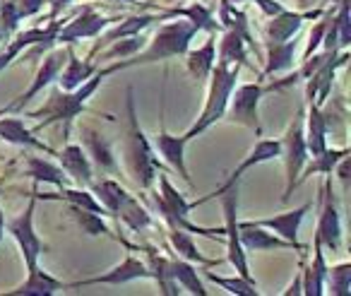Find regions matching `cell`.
I'll return each instance as SVG.
<instances>
[{"mask_svg": "<svg viewBox=\"0 0 351 296\" xmlns=\"http://www.w3.org/2000/svg\"><path fill=\"white\" fill-rule=\"evenodd\" d=\"M197 34V27L188 20H176L169 25H161L154 32V36L149 39V44H145L135 56L130 58H123L118 63H111L106 68L99 65L104 75L118 73V70H128V68H137V65H152L159 63V60H171L178 58V56H186V51L191 49L193 36Z\"/></svg>", "mask_w": 351, "mask_h": 296, "instance_id": "obj_1", "label": "cell"}, {"mask_svg": "<svg viewBox=\"0 0 351 296\" xmlns=\"http://www.w3.org/2000/svg\"><path fill=\"white\" fill-rule=\"evenodd\" d=\"M128 137H125V147H123V157H125V166L130 179L140 185L142 190H152L156 181V174L164 171V166L159 164L154 155V147L147 140L145 130L140 128L137 121V111H135V97H132V87L128 89Z\"/></svg>", "mask_w": 351, "mask_h": 296, "instance_id": "obj_2", "label": "cell"}, {"mask_svg": "<svg viewBox=\"0 0 351 296\" xmlns=\"http://www.w3.org/2000/svg\"><path fill=\"white\" fill-rule=\"evenodd\" d=\"M104 78H106V75H104L101 70H97V73H94L87 82H82L77 89H73V92H65V89L56 87L53 92L49 94V102L27 116V118H36V121H39V123H36V128H34V133H41L44 128L53 126V123H63L65 135H68L70 123H73L75 118L84 111L87 102L94 97V92L101 87Z\"/></svg>", "mask_w": 351, "mask_h": 296, "instance_id": "obj_3", "label": "cell"}, {"mask_svg": "<svg viewBox=\"0 0 351 296\" xmlns=\"http://www.w3.org/2000/svg\"><path fill=\"white\" fill-rule=\"evenodd\" d=\"M239 70H241V65H226L217 60L210 78H207L210 80V87H207V99H205V106H202V113L197 116V121L183 133V140L186 142L195 140L197 135L210 130L217 121L224 118L229 97H231V92H234L236 82H239Z\"/></svg>", "mask_w": 351, "mask_h": 296, "instance_id": "obj_4", "label": "cell"}, {"mask_svg": "<svg viewBox=\"0 0 351 296\" xmlns=\"http://www.w3.org/2000/svg\"><path fill=\"white\" fill-rule=\"evenodd\" d=\"M159 179V190L152 193V203H154L156 212L161 214V219L166 222L169 229H183V231H191L193 236H207V238H217V241H224V227L221 229H207V227H197L191 222V203L186 200V195L176 188L169 181V174L159 171L156 174Z\"/></svg>", "mask_w": 351, "mask_h": 296, "instance_id": "obj_5", "label": "cell"}, {"mask_svg": "<svg viewBox=\"0 0 351 296\" xmlns=\"http://www.w3.org/2000/svg\"><path fill=\"white\" fill-rule=\"evenodd\" d=\"M221 212H224V241H226V260L231 262V267L236 270V275H241L243 280L255 282V277L250 275L248 265V251L241 246L239 238V203H241V183L226 188L219 195Z\"/></svg>", "mask_w": 351, "mask_h": 296, "instance_id": "obj_6", "label": "cell"}, {"mask_svg": "<svg viewBox=\"0 0 351 296\" xmlns=\"http://www.w3.org/2000/svg\"><path fill=\"white\" fill-rule=\"evenodd\" d=\"M303 116H306V106L298 109V113L291 118L287 133L279 140L282 145V159H284V169H287V190L282 195V203H289V198L296 190V181L303 171V164L308 161V147H306V133H303Z\"/></svg>", "mask_w": 351, "mask_h": 296, "instance_id": "obj_7", "label": "cell"}, {"mask_svg": "<svg viewBox=\"0 0 351 296\" xmlns=\"http://www.w3.org/2000/svg\"><path fill=\"white\" fill-rule=\"evenodd\" d=\"M34 212H36V198H34V193H29V205H27L17 217H12L10 222H5V229L17 241V246H20L27 272L39 270V260L46 253V243L41 241L39 234H36V229H34Z\"/></svg>", "mask_w": 351, "mask_h": 296, "instance_id": "obj_8", "label": "cell"}, {"mask_svg": "<svg viewBox=\"0 0 351 296\" xmlns=\"http://www.w3.org/2000/svg\"><path fill=\"white\" fill-rule=\"evenodd\" d=\"M315 236L320 238L322 248L337 253L341 248V236H344V229H341V212H339V200L332 188V179L327 174L325 183L320 185V203H317V227Z\"/></svg>", "mask_w": 351, "mask_h": 296, "instance_id": "obj_9", "label": "cell"}, {"mask_svg": "<svg viewBox=\"0 0 351 296\" xmlns=\"http://www.w3.org/2000/svg\"><path fill=\"white\" fill-rule=\"evenodd\" d=\"M265 94V87L260 82H248L234 87L226 104L224 118L229 123H239L245 126L255 133V135H263V123H260V99Z\"/></svg>", "mask_w": 351, "mask_h": 296, "instance_id": "obj_10", "label": "cell"}, {"mask_svg": "<svg viewBox=\"0 0 351 296\" xmlns=\"http://www.w3.org/2000/svg\"><path fill=\"white\" fill-rule=\"evenodd\" d=\"M65 60H68V46H63V49H51L46 51L44 60H41V65L36 68L34 73V80H32L29 89L27 92H22L20 97L15 99V102H10L5 109H0V116H5V113H15V111H22V109L27 106V104L32 102L34 97H39L41 92H44L46 87H49L51 82H56L60 75V70H63Z\"/></svg>", "mask_w": 351, "mask_h": 296, "instance_id": "obj_11", "label": "cell"}, {"mask_svg": "<svg viewBox=\"0 0 351 296\" xmlns=\"http://www.w3.org/2000/svg\"><path fill=\"white\" fill-rule=\"evenodd\" d=\"M282 155V145H279V140H267V137H260L258 142H255V147L248 152V157H245L243 161L239 164V169H234L229 176L224 179V183L219 185V188L215 190V193H210V195H205V198H197V200H193L191 203V209H195V207H202L205 203H210V200H217L221 193H224L226 188H231V185H236V183H241V179L245 176V171L248 169H253V166H258V164H265V161H272V159H277V157Z\"/></svg>", "mask_w": 351, "mask_h": 296, "instance_id": "obj_12", "label": "cell"}, {"mask_svg": "<svg viewBox=\"0 0 351 296\" xmlns=\"http://www.w3.org/2000/svg\"><path fill=\"white\" fill-rule=\"evenodd\" d=\"M121 17H104L99 12H94L92 8H82L68 25H60L58 27V34H56V44H63V46H75L77 41L82 39H97L104 30L118 22Z\"/></svg>", "mask_w": 351, "mask_h": 296, "instance_id": "obj_13", "label": "cell"}, {"mask_svg": "<svg viewBox=\"0 0 351 296\" xmlns=\"http://www.w3.org/2000/svg\"><path fill=\"white\" fill-rule=\"evenodd\" d=\"M135 280H149V270H147L145 260H140V258H135V255H125L123 262L113 265L111 270L101 272V275L87 277V280H75V282H70V284H65V289H82V286H94V284L121 286Z\"/></svg>", "mask_w": 351, "mask_h": 296, "instance_id": "obj_14", "label": "cell"}, {"mask_svg": "<svg viewBox=\"0 0 351 296\" xmlns=\"http://www.w3.org/2000/svg\"><path fill=\"white\" fill-rule=\"evenodd\" d=\"M311 209V203L301 205L296 209H289V212H282V214H274V217H265V219H250V224L255 227H263V229H269L272 234L282 236L284 241H289L298 253H306V246L298 241V231H301V224L306 219V212Z\"/></svg>", "mask_w": 351, "mask_h": 296, "instance_id": "obj_15", "label": "cell"}, {"mask_svg": "<svg viewBox=\"0 0 351 296\" xmlns=\"http://www.w3.org/2000/svg\"><path fill=\"white\" fill-rule=\"evenodd\" d=\"M186 145L188 142L183 140V135H171V133H166V130H159L154 135V140H152V147L164 157L166 164L181 176L191 188H195V183H193L191 174H188V166H186Z\"/></svg>", "mask_w": 351, "mask_h": 296, "instance_id": "obj_16", "label": "cell"}, {"mask_svg": "<svg viewBox=\"0 0 351 296\" xmlns=\"http://www.w3.org/2000/svg\"><path fill=\"white\" fill-rule=\"evenodd\" d=\"M80 133H82V150L87 152L94 169L104 171V174H118V161L111 150V142L87 123L80 128Z\"/></svg>", "mask_w": 351, "mask_h": 296, "instance_id": "obj_17", "label": "cell"}, {"mask_svg": "<svg viewBox=\"0 0 351 296\" xmlns=\"http://www.w3.org/2000/svg\"><path fill=\"white\" fill-rule=\"evenodd\" d=\"M56 159L75 185L89 188V183L94 181V166L89 161L87 152L82 150V145H65L60 152H56Z\"/></svg>", "mask_w": 351, "mask_h": 296, "instance_id": "obj_18", "label": "cell"}, {"mask_svg": "<svg viewBox=\"0 0 351 296\" xmlns=\"http://www.w3.org/2000/svg\"><path fill=\"white\" fill-rule=\"evenodd\" d=\"M322 15V8H313L308 12H289L284 8L282 12L272 15L265 25V41H289L301 32L303 20L308 17H320Z\"/></svg>", "mask_w": 351, "mask_h": 296, "instance_id": "obj_19", "label": "cell"}, {"mask_svg": "<svg viewBox=\"0 0 351 296\" xmlns=\"http://www.w3.org/2000/svg\"><path fill=\"white\" fill-rule=\"evenodd\" d=\"M239 238H241V246L245 251H255V253H263V251H291V243L284 241L282 236L272 234L269 229L263 227H255L250 224V219H239ZM296 251V248H293Z\"/></svg>", "mask_w": 351, "mask_h": 296, "instance_id": "obj_20", "label": "cell"}, {"mask_svg": "<svg viewBox=\"0 0 351 296\" xmlns=\"http://www.w3.org/2000/svg\"><path fill=\"white\" fill-rule=\"evenodd\" d=\"M0 140L10 142L15 147H27V150H39V152H46V155H53L56 157V150L51 145H46L44 140L36 137L34 130L25 126L22 118H8V116H0Z\"/></svg>", "mask_w": 351, "mask_h": 296, "instance_id": "obj_21", "label": "cell"}, {"mask_svg": "<svg viewBox=\"0 0 351 296\" xmlns=\"http://www.w3.org/2000/svg\"><path fill=\"white\" fill-rule=\"evenodd\" d=\"M186 68L188 73H191V78L195 80L197 84L207 82V78H210L212 68H215L217 63V32H207V39L202 46H197V49H188L186 51Z\"/></svg>", "mask_w": 351, "mask_h": 296, "instance_id": "obj_22", "label": "cell"}, {"mask_svg": "<svg viewBox=\"0 0 351 296\" xmlns=\"http://www.w3.org/2000/svg\"><path fill=\"white\" fill-rule=\"evenodd\" d=\"M145 265L149 270V280H154L159 284V294L164 296H181L183 289H178L173 280V272H171V258L161 255L154 246H145Z\"/></svg>", "mask_w": 351, "mask_h": 296, "instance_id": "obj_23", "label": "cell"}, {"mask_svg": "<svg viewBox=\"0 0 351 296\" xmlns=\"http://www.w3.org/2000/svg\"><path fill=\"white\" fill-rule=\"evenodd\" d=\"M159 20H164V17H156V15H132V17H125V20H118V22H113V30L111 32H106V34H99L101 39L94 44V49H92V54H89V60L94 58V56L99 54L101 49H106L111 41H116V39H123V36H132V34H142V32L147 30L149 25H154V22H159Z\"/></svg>", "mask_w": 351, "mask_h": 296, "instance_id": "obj_24", "label": "cell"}, {"mask_svg": "<svg viewBox=\"0 0 351 296\" xmlns=\"http://www.w3.org/2000/svg\"><path fill=\"white\" fill-rule=\"evenodd\" d=\"M303 133H306V147L308 155L315 157L327 147V118L317 104H306V116H303Z\"/></svg>", "mask_w": 351, "mask_h": 296, "instance_id": "obj_25", "label": "cell"}, {"mask_svg": "<svg viewBox=\"0 0 351 296\" xmlns=\"http://www.w3.org/2000/svg\"><path fill=\"white\" fill-rule=\"evenodd\" d=\"M301 275H303V294L306 296L325 294L327 260H325V248H322V243L317 236H315V241H313V262L306 267L301 260Z\"/></svg>", "mask_w": 351, "mask_h": 296, "instance_id": "obj_26", "label": "cell"}, {"mask_svg": "<svg viewBox=\"0 0 351 296\" xmlns=\"http://www.w3.org/2000/svg\"><path fill=\"white\" fill-rule=\"evenodd\" d=\"M296 46H298V39L293 36V39L289 41H265V60H267V65H265V78H272V75H279V73H287V70L293 68V63H296Z\"/></svg>", "mask_w": 351, "mask_h": 296, "instance_id": "obj_27", "label": "cell"}, {"mask_svg": "<svg viewBox=\"0 0 351 296\" xmlns=\"http://www.w3.org/2000/svg\"><path fill=\"white\" fill-rule=\"evenodd\" d=\"M97 70H99L97 60H89V58L80 60L77 56H75V49L68 44V60H65L63 70H60V75H58V87L65 89V92H73V89H77L82 82H87Z\"/></svg>", "mask_w": 351, "mask_h": 296, "instance_id": "obj_28", "label": "cell"}, {"mask_svg": "<svg viewBox=\"0 0 351 296\" xmlns=\"http://www.w3.org/2000/svg\"><path fill=\"white\" fill-rule=\"evenodd\" d=\"M60 289H65V282H60L58 277L49 275L39 267L34 272H27V280L20 286L8 291V296H53Z\"/></svg>", "mask_w": 351, "mask_h": 296, "instance_id": "obj_29", "label": "cell"}, {"mask_svg": "<svg viewBox=\"0 0 351 296\" xmlns=\"http://www.w3.org/2000/svg\"><path fill=\"white\" fill-rule=\"evenodd\" d=\"M169 243L173 248V253L183 260L193 262V265H202V267H215L221 265V260H212V258H205L202 251L197 248L195 238H193L191 231H183V229H169Z\"/></svg>", "mask_w": 351, "mask_h": 296, "instance_id": "obj_30", "label": "cell"}, {"mask_svg": "<svg viewBox=\"0 0 351 296\" xmlns=\"http://www.w3.org/2000/svg\"><path fill=\"white\" fill-rule=\"evenodd\" d=\"M25 176H29L34 183H51L56 188H65V185H73V181L68 179L63 169L58 164L49 159H41V157H27L25 164Z\"/></svg>", "mask_w": 351, "mask_h": 296, "instance_id": "obj_31", "label": "cell"}, {"mask_svg": "<svg viewBox=\"0 0 351 296\" xmlns=\"http://www.w3.org/2000/svg\"><path fill=\"white\" fill-rule=\"evenodd\" d=\"M169 258H171V272H173L176 284L181 286L183 291H188V294H193V296H207V289H205V284H202L197 267L193 265V262L178 258L173 251H171Z\"/></svg>", "mask_w": 351, "mask_h": 296, "instance_id": "obj_32", "label": "cell"}, {"mask_svg": "<svg viewBox=\"0 0 351 296\" xmlns=\"http://www.w3.org/2000/svg\"><path fill=\"white\" fill-rule=\"evenodd\" d=\"M87 190L99 200V203H101V207L108 212V217H116V212H118V207L123 205V200L130 195L121 183H118V181H113V179L92 181Z\"/></svg>", "mask_w": 351, "mask_h": 296, "instance_id": "obj_33", "label": "cell"}, {"mask_svg": "<svg viewBox=\"0 0 351 296\" xmlns=\"http://www.w3.org/2000/svg\"><path fill=\"white\" fill-rule=\"evenodd\" d=\"M346 155H351L349 152V147H325V150L320 152V155H315L311 159V161H306L303 164V171H301V176H298V181H296V188L303 183L306 179H311L313 174H322V176H327V174H332L335 171V166H337V161L341 159V157H346Z\"/></svg>", "mask_w": 351, "mask_h": 296, "instance_id": "obj_34", "label": "cell"}, {"mask_svg": "<svg viewBox=\"0 0 351 296\" xmlns=\"http://www.w3.org/2000/svg\"><path fill=\"white\" fill-rule=\"evenodd\" d=\"M217 60H219V63H226V65H248V68H253L248 60V44H245L243 36L234 30H226L224 36H221Z\"/></svg>", "mask_w": 351, "mask_h": 296, "instance_id": "obj_35", "label": "cell"}, {"mask_svg": "<svg viewBox=\"0 0 351 296\" xmlns=\"http://www.w3.org/2000/svg\"><path fill=\"white\" fill-rule=\"evenodd\" d=\"M116 217L121 219V222L125 224L130 231H135V234L147 231V229L154 227V219H152L149 209H147L145 205H140V200L132 198V195H128V198L123 200V205L118 207Z\"/></svg>", "mask_w": 351, "mask_h": 296, "instance_id": "obj_36", "label": "cell"}, {"mask_svg": "<svg viewBox=\"0 0 351 296\" xmlns=\"http://www.w3.org/2000/svg\"><path fill=\"white\" fill-rule=\"evenodd\" d=\"M202 275H205V280L215 282V284H219L221 289L229 291V294H234V296H260L258 282H248V280H243L241 275L224 277V275H217V272H212L210 267H205V270H202Z\"/></svg>", "mask_w": 351, "mask_h": 296, "instance_id": "obj_37", "label": "cell"}, {"mask_svg": "<svg viewBox=\"0 0 351 296\" xmlns=\"http://www.w3.org/2000/svg\"><path fill=\"white\" fill-rule=\"evenodd\" d=\"M70 217H73V222L77 224L84 234H89V236H111V229L104 222V214L70 205Z\"/></svg>", "mask_w": 351, "mask_h": 296, "instance_id": "obj_38", "label": "cell"}, {"mask_svg": "<svg viewBox=\"0 0 351 296\" xmlns=\"http://www.w3.org/2000/svg\"><path fill=\"white\" fill-rule=\"evenodd\" d=\"M325 289L332 296H349L351 294V262H337L327 265Z\"/></svg>", "mask_w": 351, "mask_h": 296, "instance_id": "obj_39", "label": "cell"}, {"mask_svg": "<svg viewBox=\"0 0 351 296\" xmlns=\"http://www.w3.org/2000/svg\"><path fill=\"white\" fill-rule=\"evenodd\" d=\"M145 44L147 41L142 34L123 36V39L111 41L106 49H101V63H106V60H116V58H130V56H135Z\"/></svg>", "mask_w": 351, "mask_h": 296, "instance_id": "obj_40", "label": "cell"}, {"mask_svg": "<svg viewBox=\"0 0 351 296\" xmlns=\"http://www.w3.org/2000/svg\"><path fill=\"white\" fill-rule=\"evenodd\" d=\"M337 12H332L337 30V41H339V51H346L351 46V15H349V0H337Z\"/></svg>", "mask_w": 351, "mask_h": 296, "instance_id": "obj_41", "label": "cell"}, {"mask_svg": "<svg viewBox=\"0 0 351 296\" xmlns=\"http://www.w3.org/2000/svg\"><path fill=\"white\" fill-rule=\"evenodd\" d=\"M332 12H335V10L322 12L320 22H317V25L311 30V34H308V44H306V49H303V54H301V60H306L308 56H313L315 51H320L322 39H325V34H327V27H330V22H332Z\"/></svg>", "mask_w": 351, "mask_h": 296, "instance_id": "obj_42", "label": "cell"}, {"mask_svg": "<svg viewBox=\"0 0 351 296\" xmlns=\"http://www.w3.org/2000/svg\"><path fill=\"white\" fill-rule=\"evenodd\" d=\"M17 12H20V20H27V17H34L44 10L46 0H15Z\"/></svg>", "mask_w": 351, "mask_h": 296, "instance_id": "obj_43", "label": "cell"}, {"mask_svg": "<svg viewBox=\"0 0 351 296\" xmlns=\"http://www.w3.org/2000/svg\"><path fill=\"white\" fill-rule=\"evenodd\" d=\"M231 3H245V0H231ZM250 3H255V5L260 8V12L263 15H267V17H272V15H277V12H282L284 10V5L279 3V0H250Z\"/></svg>", "mask_w": 351, "mask_h": 296, "instance_id": "obj_44", "label": "cell"}, {"mask_svg": "<svg viewBox=\"0 0 351 296\" xmlns=\"http://www.w3.org/2000/svg\"><path fill=\"white\" fill-rule=\"evenodd\" d=\"M282 294L284 296H298V294H303V275H301V272H298L296 280H293L291 284H289V289H284Z\"/></svg>", "mask_w": 351, "mask_h": 296, "instance_id": "obj_45", "label": "cell"}, {"mask_svg": "<svg viewBox=\"0 0 351 296\" xmlns=\"http://www.w3.org/2000/svg\"><path fill=\"white\" fill-rule=\"evenodd\" d=\"M317 0H296V5H298V10L301 12H308V10H313V5H315Z\"/></svg>", "mask_w": 351, "mask_h": 296, "instance_id": "obj_46", "label": "cell"}, {"mask_svg": "<svg viewBox=\"0 0 351 296\" xmlns=\"http://www.w3.org/2000/svg\"><path fill=\"white\" fill-rule=\"evenodd\" d=\"M3 236H5V214L0 209V243H3Z\"/></svg>", "mask_w": 351, "mask_h": 296, "instance_id": "obj_47", "label": "cell"}, {"mask_svg": "<svg viewBox=\"0 0 351 296\" xmlns=\"http://www.w3.org/2000/svg\"><path fill=\"white\" fill-rule=\"evenodd\" d=\"M5 183H8L5 176H0V195H3V188H5Z\"/></svg>", "mask_w": 351, "mask_h": 296, "instance_id": "obj_48", "label": "cell"}]
</instances>
